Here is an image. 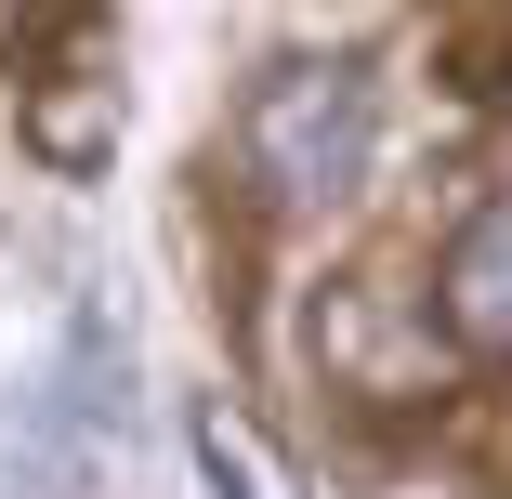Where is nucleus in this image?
<instances>
[{
  "instance_id": "39448f33",
  "label": "nucleus",
  "mask_w": 512,
  "mask_h": 499,
  "mask_svg": "<svg viewBox=\"0 0 512 499\" xmlns=\"http://www.w3.org/2000/svg\"><path fill=\"white\" fill-rule=\"evenodd\" d=\"M434 66H447L460 106H499L512 92V0H460V14L434 27Z\"/></svg>"
},
{
  "instance_id": "7ed1b4c3",
  "label": "nucleus",
  "mask_w": 512,
  "mask_h": 499,
  "mask_svg": "<svg viewBox=\"0 0 512 499\" xmlns=\"http://www.w3.org/2000/svg\"><path fill=\"white\" fill-rule=\"evenodd\" d=\"M27 145L53 158V171H92L119 145V79L106 66H40V106H27Z\"/></svg>"
},
{
  "instance_id": "f257e3e1",
  "label": "nucleus",
  "mask_w": 512,
  "mask_h": 499,
  "mask_svg": "<svg viewBox=\"0 0 512 499\" xmlns=\"http://www.w3.org/2000/svg\"><path fill=\"white\" fill-rule=\"evenodd\" d=\"M381 158V92L355 53H276L237 92V184L263 211H342Z\"/></svg>"
},
{
  "instance_id": "f03ea898",
  "label": "nucleus",
  "mask_w": 512,
  "mask_h": 499,
  "mask_svg": "<svg viewBox=\"0 0 512 499\" xmlns=\"http://www.w3.org/2000/svg\"><path fill=\"white\" fill-rule=\"evenodd\" d=\"M434 316H447L460 355H512V184L473 197L460 237L434 250Z\"/></svg>"
},
{
  "instance_id": "20e7f679",
  "label": "nucleus",
  "mask_w": 512,
  "mask_h": 499,
  "mask_svg": "<svg viewBox=\"0 0 512 499\" xmlns=\"http://www.w3.org/2000/svg\"><path fill=\"white\" fill-rule=\"evenodd\" d=\"M184 447H197V473H211V499H302V473L263 447L250 408H224V394H197V408H184Z\"/></svg>"
}]
</instances>
